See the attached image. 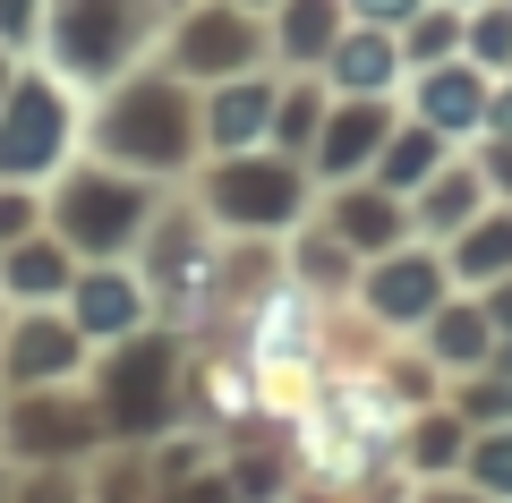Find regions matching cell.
Masks as SVG:
<instances>
[{
    "instance_id": "cell-1",
    "label": "cell",
    "mask_w": 512,
    "mask_h": 503,
    "mask_svg": "<svg viewBox=\"0 0 512 503\" xmlns=\"http://www.w3.org/2000/svg\"><path fill=\"white\" fill-rule=\"evenodd\" d=\"M60 145V111L43 103V94H26L18 111H9V137H0V162H9V171H35L43 154H52Z\"/></svg>"
},
{
    "instance_id": "cell-2",
    "label": "cell",
    "mask_w": 512,
    "mask_h": 503,
    "mask_svg": "<svg viewBox=\"0 0 512 503\" xmlns=\"http://www.w3.org/2000/svg\"><path fill=\"white\" fill-rule=\"evenodd\" d=\"M478 478H487L495 495H512V444H487V461H478Z\"/></svg>"
},
{
    "instance_id": "cell-3",
    "label": "cell",
    "mask_w": 512,
    "mask_h": 503,
    "mask_svg": "<svg viewBox=\"0 0 512 503\" xmlns=\"http://www.w3.org/2000/svg\"><path fill=\"white\" fill-rule=\"evenodd\" d=\"M18 9H26V0H0V18H18Z\"/></svg>"
},
{
    "instance_id": "cell-4",
    "label": "cell",
    "mask_w": 512,
    "mask_h": 503,
    "mask_svg": "<svg viewBox=\"0 0 512 503\" xmlns=\"http://www.w3.org/2000/svg\"><path fill=\"white\" fill-rule=\"evenodd\" d=\"M436 503H453V495H436Z\"/></svg>"
}]
</instances>
